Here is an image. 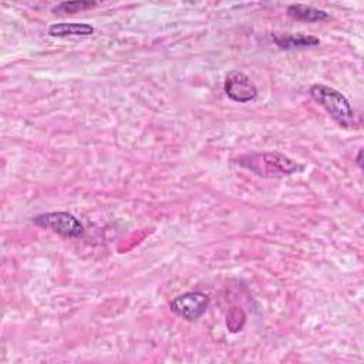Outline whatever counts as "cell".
I'll return each mask as SVG.
<instances>
[{"instance_id":"cell-3","label":"cell","mask_w":364,"mask_h":364,"mask_svg":"<svg viewBox=\"0 0 364 364\" xmlns=\"http://www.w3.org/2000/svg\"><path fill=\"white\" fill-rule=\"evenodd\" d=\"M33 222L65 237H78L84 233L82 223L70 212H47L33 218Z\"/></svg>"},{"instance_id":"cell-8","label":"cell","mask_w":364,"mask_h":364,"mask_svg":"<svg viewBox=\"0 0 364 364\" xmlns=\"http://www.w3.org/2000/svg\"><path fill=\"white\" fill-rule=\"evenodd\" d=\"M287 14L296 20L303 21H321L328 18V14L324 10L306 4H290L287 7Z\"/></svg>"},{"instance_id":"cell-7","label":"cell","mask_w":364,"mask_h":364,"mask_svg":"<svg viewBox=\"0 0 364 364\" xmlns=\"http://www.w3.org/2000/svg\"><path fill=\"white\" fill-rule=\"evenodd\" d=\"M47 31L51 37H88L95 28L88 23H53Z\"/></svg>"},{"instance_id":"cell-6","label":"cell","mask_w":364,"mask_h":364,"mask_svg":"<svg viewBox=\"0 0 364 364\" xmlns=\"http://www.w3.org/2000/svg\"><path fill=\"white\" fill-rule=\"evenodd\" d=\"M274 44L282 50H294V48H306V47H314L320 44V40L310 34L296 33V34H277L274 33L272 36Z\"/></svg>"},{"instance_id":"cell-1","label":"cell","mask_w":364,"mask_h":364,"mask_svg":"<svg viewBox=\"0 0 364 364\" xmlns=\"http://www.w3.org/2000/svg\"><path fill=\"white\" fill-rule=\"evenodd\" d=\"M233 162L260 178H269V179L289 176L297 172H303L304 169V165L296 162L290 156L277 151L253 152V154L240 155L235 158Z\"/></svg>"},{"instance_id":"cell-10","label":"cell","mask_w":364,"mask_h":364,"mask_svg":"<svg viewBox=\"0 0 364 364\" xmlns=\"http://www.w3.org/2000/svg\"><path fill=\"white\" fill-rule=\"evenodd\" d=\"M355 162H357V165H358L360 168H363V149H360V151H358L357 158H355Z\"/></svg>"},{"instance_id":"cell-2","label":"cell","mask_w":364,"mask_h":364,"mask_svg":"<svg viewBox=\"0 0 364 364\" xmlns=\"http://www.w3.org/2000/svg\"><path fill=\"white\" fill-rule=\"evenodd\" d=\"M309 92L310 97L321 105L338 125L344 128L355 127L354 111L348 100L340 91L324 84H314L310 87Z\"/></svg>"},{"instance_id":"cell-4","label":"cell","mask_w":364,"mask_h":364,"mask_svg":"<svg viewBox=\"0 0 364 364\" xmlns=\"http://www.w3.org/2000/svg\"><path fill=\"white\" fill-rule=\"evenodd\" d=\"M209 297L203 291H186L176 296L171 303V311L188 321H196L200 318L209 307Z\"/></svg>"},{"instance_id":"cell-9","label":"cell","mask_w":364,"mask_h":364,"mask_svg":"<svg viewBox=\"0 0 364 364\" xmlns=\"http://www.w3.org/2000/svg\"><path fill=\"white\" fill-rule=\"evenodd\" d=\"M95 1L90 0H75V1H63L53 7V13L55 14H74L78 11H85L88 9L95 7Z\"/></svg>"},{"instance_id":"cell-5","label":"cell","mask_w":364,"mask_h":364,"mask_svg":"<svg viewBox=\"0 0 364 364\" xmlns=\"http://www.w3.org/2000/svg\"><path fill=\"white\" fill-rule=\"evenodd\" d=\"M223 90L235 102H250L257 97V88L252 80L242 71L233 70L226 75Z\"/></svg>"}]
</instances>
